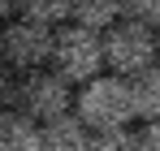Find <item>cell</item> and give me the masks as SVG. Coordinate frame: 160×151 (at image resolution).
I'll return each instance as SVG.
<instances>
[{
  "label": "cell",
  "mask_w": 160,
  "mask_h": 151,
  "mask_svg": "<svg viewBox=\"0 0 160 151\" xmlns=\"http://www.w3.org/2000/svg\"><path fill=\"white\" fill-rule=\"evenodd\" d=\"M130 104H134L138 121L160 117V65H147V69L130 74Z\"/></svg>",
  "instance_id": "8"
},
{
  "label": "cell",
  "mask_w": 160,
  "mask_h": 151,
  "mask_svg": "<svg viewBox=\"0 0 160 151\" xmlns=\"http://www.w3.org/2000/svg\"><path fill=\"white\" fill-rule=\"evenodd\" d=\"M0 151H39V121L22 108H0Z\"/></svg>",
  "instance_id": "7"
},
{
  "label": "cell",
  "mask_w": 160,
  "mask_h": 151,
  "mask_svg": "<svg viewBox=\"0 0 160 151\" xmlns=\"http://www.w3.org/2000/svg\"><path fill=\"white\" fill-rule=\"evenodd\" d=\"M121 17V0H69V22L104 30Z\"/></svg>",
  "instance_id": "9"
},
{
  "label": "cell",
  "mask_w": 160,
  "mask_h": 151,
  "mask_svg": "<svg viewBox=\"0 0 160 151\" xmlns=\"http://www.w3.org/2000/svg\"><path fill=\"white\" fill-rule=\"evenodd\" d=\"M87 134L74 112H61L52 121H39V151H87Z\"/></svg>",
  "instance_id": "6"
},
{
  "label": "cell",
  "mask_w": 160,
  "mask_h": 151,
  "mask_svg": "<svg viewBox=\"0 0 160 151\" xmlns=\"http://www.w3.org/2000/svg\"><path fill=\"white\" fill-rule=\"evenodd\" d=\"M87 129H108V125H130L134 104H130V78L100 69L74 86V108H69Z\"/></svg>",
  "instance_id": "1"
},
{
  "label": "cell",
  "mask_w": 160,
  "mask_h": 151,
  "mask_svg": "<svg viewBox=\"0 0 160 151\" xmlns=\"http://www.w3.org/2000/svg\"><path fill=\"white\" fill-rule=\"evenodd\" d=\"M9 13H18V0H0V22H4Z\"/></svg>",
  "instance_id": "15"
},
{
  "label": "cell",
  "mask_w": 160,
  "mask_h": 151,
  "mask_svg": "<svg viewBox=\"0 0 160 151\" xmlns=\"http://www.w3.org/2000/svg\"><path fill=\"white\" fill-rule=\"evenodd\" d=\"M48 48H52V26L35 22V17H22V13L0 22V56L18 74L48 65Z\"/></svg>",
  "instance_id": "5"
},
{
  "label": "cell",
  "mask_w": 160,
  "mask_h": 151,
  "mask_svg": "<svg viewBox=\"0 0 160 151\" xmlns=\"http://www.w3.org/2000/svg\"><path fill=\"white\" fill-rule=\"evenodd\" d=\"M100 48H104V69L108 74L130 78L147 65H156V26L134 22V17H117L112 26L100 30Z\"/></svg>",
  "instance_id": "3"
},
{
  "label": "cell",
  "mask_w": 160,
  "mask_h": 151,
  "mask_svg": "<svg viewBox=\"0 0 160 151\" xmlns=\"http://www.w3.org/2000/svg\"><path fill=\"white\" fill-rule=\"evenodd\" d=\"M48 65L65 82H87L104 69V48H100V30L78 22H61L52 26V48H48Z\"/></svg>",
  "instance_id": "2"
},
{
  "label": "cell",
  "mask_w": 160,
  "mask_h": 151,
  "mask_svg": "<svg viewBox=\"0 0 160 151\" xmlns=\"http://www.w3.org/2000/svg\"><path fill=\"white\" fill-rule=\"evenodd\" d=\"M87 151H138L134 147V129L130 125H108L87 134Z\"/></svg>",
  "instance_id": "10"
},
{
  "label": "cell",
  "mask_w": 160,
  "mask_h": 151,
  "mask_svg": "<svg viewBox=\"0 0 160 151\" xmlns=\"http://www.w3.org/2000/svg\"><path fill=\"white\" fill-rule=\"evenodd\" d=\"M121 17H134V22L160 26V0H121Z\"/></svg>",
  "instance_id": "12"
},
{
  "label": "cell",
  "mask_w": 160,
  "mask_h": 151,
  "mask_svg": "<svg viewBox=\"0 0 160 151\" xmlns=\"http://www.w3.org/2000/svg\"><path fill=\"white\" fill-rule=\"evenodd\" d=\"M18 13L35 17L43 26H61V22H69V0H18Z\"/></svg>",
  "instance_id": "11"
},
{
  "label": "cell",
  "mask_w": 160,
  "mask_h": 151,
  "mask_svg": "<svg viewBox=\"0 0 160 151\" xmlns=\"http://www.w3.org/2000/svg\"><path fill=\"white\" fill-rule=\"evenodd\" d=\"M156 61H160V26H156Z\"/></svg>",
  "instance_id": "16"
},
{
  "label": "cell",
  "mask_w": 160,
  "mask_h": 151,
  "mask_svg": "<svg viewBox=\"0 0 160 151\" xmlns=\"http://www.w3.org/2000/svg\"><path fill=\"white\" fill-rule=\"evenodd\" d=\"M134 147L138 151H160V117H152V121H143L134 129Z\"/></svg>",
  "instance_id": "13"
},
{
  "label": "cell",
  "mask_w": 160,
  "mask_h": 151,
  "mask_svg": "<svg viewBox=\"0 0 160 151\" xmlns=\"http://www.w3.org/2000/svg\"><path fill=\"white\" fill-rule=\"evenodd\" d=\"M13 104L35 117V121H52L61 112H69L74 108V82H65V78L56 74V69H26V74L18 78V95Z\"/></svg>",
  "instance_id": "4"
},
{
  "label": "cell",
  "mask_w": 160,
  "mask_h": 151,
  "mask_svg": "<svg viewBox=\"0 0 160 151\" xmlns=\"http://www.w3.org/2000/svg\"><path fill=\"white\" fill-rule=\"evenodd\" d=\"M18 95V69L13 65H0V108H9Z\"/></svg>",
  "instance_id": "14"
}]
</instances>
